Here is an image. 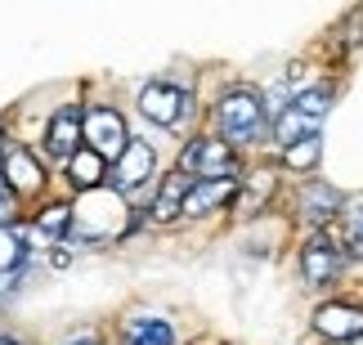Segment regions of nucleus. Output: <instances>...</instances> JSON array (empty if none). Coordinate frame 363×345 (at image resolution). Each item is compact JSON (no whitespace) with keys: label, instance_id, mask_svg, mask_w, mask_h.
Listing matches in <instances>:
<instances>
[{"label":"nucleus","instance_id":"f257e3e1","mask_svg":"<svg viewBox=\"0 0 363 345\" xmlns=\"http://www.w3.org/2000/svg\"><path fill=\"white\" fill-rule=\"evenodd\" d=\"M216 126H220V140H225V144L251 148V144L260 140V130H264V103H260V94L251 90V86L229 90L225 99L216 103Z\"/></svg>","mask_w":363,"mask_h":345},{"label":"nucleus","instance_id":"f03ea898","mask_svg":"<svg viewBox=\"0 0 363 345\" xmlns=\"http://www.w3.org/2000/svg\"><path fill=\"white\" fill-rule=\"evenodd\" d=\"M341 265H345V247L328 229H314L310 242L301 247V278L310 287H332L341 278Z\"/></svg>","mask_w":363,"mask_h":345},{"label":"nucleus","instance_id":"7ed1b4c3","mask_svg":"<svg viewBox=\"0 0 363 345\" xmlns=\"http://www.w3.org/2000/svg\"><path fill=\"white\" fill-rule=\"evenodd\" d=\"M179 171L198 179H238V157H233V144L225 140H193L179 153Z\"/></svg>","mask_w":363,"mask_h":345},{"label":"nucleus","instance_id":"20e7f679","mask_svg":"<svg viewBox=\"0 0 363 345\" xmlns=\"http://www.w3.org/2000/svg\"><path fill=\"white\" fill-rule=\"evenodd\" d=\"M341 211H345V193L337 184H328V179H305V184H301V193H296V215L310 229H328Z\"/></svg>","mask_w":363,"mask_h":345},{"label":"nucleus","instance_id":"39448f33","mask_svg":"<svg viewBox=\"0 0 363 345\" xmlns=\"http://www.w3.org/2000/svg\"><path fill=\"white\" fill-rule=\"evenodd\" d=\"M189 90L171 86V81H152V86H144V94H139V113H144L148 121H157V126H179V121L189 117Z\"/></svg>","mask_w":363,"mask_h":345},{"label":"nucleus","instance_id":"423d86ee","mask_svg":"<svg viewBox=\"0 0 363 345\" xmlns=\"http://www.w3.org/2000/svg\"><path fill=\"white\" fill-rule=\"evenodd\" d=\"M86 144L99 148L104 157H121V148L130 144V130L117 108H90L86 113Z\"/></svg>","mask_w":363,"mask_h":345},{"label":"nucleus","instance_id":"0eeeda50","mask_svg":"<svg viewBox=\"0 0 363 345\" xmlns=\"http://www.w3.org/2000/svg\"><path fill=\"white\" fill-rule=\"evenodd\" d=\"M314 332L328 341H359L363 336V305L350 300H328L314 310Z\"/></svg>","mask_w":363,"mask_h":345},{"label":"nucleus","instance_id":"6e6552de","mask_svg":"<svg viewBox=\"0 0 363 345\" xmlns=\"http://www.w3.org/2000/svg\"><path fill=\"white\" fill-rule=\"evenodd\" d=\"M81 140H86V113L81 108H59V113L50 117V126H45V148H50V157H59L67 162L81 148Z\"/></svg>","mask_w":363,"mask_h":345},{"label":"nucleus","instance_id":"1a4fd4ad","mask_svg":"<svg viewBox=\"0 0 363 345\" xmlns=\"http://www.w3.org/2000/svg\"><path fill=\"white\" fill-rule=\"evenodd\" d=\"M152 166H157V153H152V144L144 140H130L121 148V157H117V166H113V188L117 193H130L139 188L144 179L152 175Z\"/></svg>","mask_w":363,"mask_h":345},{"label":"nucleus","instance_id":"9d476101","mask_svg":"<svg viewBox=\"0 0 363 345\" xmlns=\"http://www.w3.org/2000/svg\"><path fill=\"white\" fill-rule=\"evenodd\" d=\"M233 198H238V179H193V188L184 198V215L202 220V215H211L216 206H225Z\"/></svg>","mask_w":363,"mask_h":345},{"label":"nucleus","instance_id":"9b49d317","mask_svg":"<svg viewBox=\"0 0 363 345\" xmlns=\"http://www.w3.org/2000/svg\"><path fill=\"white\" fill-rule=\"evenodd\" d=\"M193 179H198V175H189V171H175V175H166V179H162L157 198H152V211H148L152 220H157V225H171L175 215H184V198H189Z\"/></svg>","mask_w":363,"mask_h":345},{"label":"nucleus","instance_id":"f8f14e48","mask_svg":"<svg viewBox=\"0 0 363 345\" xmlns=\"http://www.w3.org/2000/svg\"><path fill=\"white\" fill-rule=\"evenodd\" d=\"M5 179H9L13 198H23V193H36L40 184H45V171L36 166V157L27 153V148H9L5 153Z\"/></svg>","mask_w":363,"mask_h":345},{"label":"nucleus","instance_id":"ddd939ff","mask_svg":"<svg viewBox=\"0 0 363 345\" xmlns=\"http://www.w3.org/2000/svg\"><path fill=\"white\" fill-rule=\"evenodd\" d=\"M108 175V157L99 153V148H77L72 157H67V179H72L77 188H99Z\"/></svg>","mask_w":363,"mask_h":345},{"label":"nucleus","instance_id":"4468645a","mask_svg":"<svg viewBox=\"0 0 363 345\" xmlns=\"http://www.w3.org/2000/svg\"><path fill=\"white\" fill-rule=\"evenodd\" d=\"M318 126H323L318 117H310V113H305V108H296V103H287L283 113L274 117V140L287 148V144L305 140V135H318Z\"/></svg>","mask_w":363,"mask_h":345},{"label":"nucleus","instance_id":"2eb2a0df","mask_svg":"<svg viewBox=\"0 0 363 345\" xmlns=\"http://www.w3.org/2000/svg\"><path fill=\"white\" fill-rule=\"evenodd\" d=\"M125 345H175V327L157 314H139L125 323Z\"/></svg>","mask_w":363,"mask_h":345},{"label":"nucleus","instance_id":"dca6fc26","mask_svg":"<svg viewBox=\"0 0 363 345\" xmlns=\"http://www.w3.org/2000/svg\"><path fill=\"white\" fill-rule=\"evenodd\" d=\"M318 157H323L318 135H305V140H296V144L283 148V166H287V171H301V175H310V171L318 166Z\"/></svg>","mask_w":363,"mask_h":345},{"label":"nucleus","instance_id":"f3484780","mask_svg":"<svg viewBox=\"0 0 363 345\" xmlns=\"http://www.w3.org/2000/svg\"><path fill=\"white\" fill-rule=\"evenodd\" d=\"M341 247H345V256L363 260V202H350L341 211Z\"/></svg>","mask_w":363,"mask_h":345},{"label":"nucleus","instance_id":"a211bd4d","mask_svg":"<svg viewBox=\"0 0 363 345\" xmlns=\"http://www.w3.org/2000/svg\"><path fill=\"white\" fill-rule=\"evenodd\" d=\"M269 193H274V171H256L238 193V215H256L260 202H269Z\"/></svg>","mask_w":363,"mask_h":345},{"label":"nucleus","instance_id":"6ab92c4d","mask_svg":"<svg viewBox=\"0 0 363 345\" xmlns=\"http://www.w3.org/2000/svg\"><path fill=\"white\" fill-rule=\"evenodd\" d=\"M36 225H40V233L59 238V233H67V225H72V206H67V202H50V206H40Z\"/></svg>","mask_w":363,"mask_h":345},{"label":"nucleus","instance_id":"aec40b11","mask_svg":"<svg viewBox=\"0 0 363 345\" xmlns=\"http://www.w3.org/2000/svg\"><path fill=\"white\" fill-rule=\"evenodd\" d=\"M23 256H27V247H23V238L13 233L9 225L0 229V269H13V265H23Z\"/></svg>","mask_w":363,"mask_h":345},{"label":"nucleus","instance_id":"412c9836","mask_svg":"<svg viewBox=\"0 0 363 345\" xmlns=\"http://www.w3.org/2000/svg\"><path fill=\"white\" fill-rule=\"evenodd\" d=\"M341 40L345 45H363V5H354L350 13H345V23H341Z\"/></svg>","mask_w":363,"mask_h":345},{"label":"nucleus","instance_id":"4be33fe9","mask_svg":"<svg viewBox=\"0 0 363 345\" xmlns=\"http://www.w3.org/2000/svg\"><path fill=\"white\" fill-rule=\"evenodd\" d=\"M13 215H18V198H13V193H0V229L13 225Z\"/></svg>","mask_w":363,"mask_h":345},{"label":"nucleus","instance_id":"5701e85b","mask_svg":"<svg viewBox=\"0 0 363 345\" xmlns=\"http://www.w3.org/2000/svg\"><path fill=\"white\" fill-rule=\"evenodd\" d=\"M0 193H9V179H5V162H0Z\"/></svg>","mask_w":363,"mask_h":345},{"label":"nucleus","instance_id":"b1692460","mask_svg":"<svg viewBox=\"0 0 363 345\" xmlns=\"http://www.w3.org/2000/svg\"><path fill=\"white\" fill-rule=\"evenodd\" d=\"M0 345H18V341H13V336H9V332H0Z\"/></svg>","mask_w":363,"mask_h":345},{"label":"nucleus","instance_id":"393cba45","mask_svg":"<svg viewBox=\"0 0 363 345\" xmlns=\"http://www.w3.org/2000/svg\"><path fill=\"white\" fill-rule=\"evenodd\" d=\"M72 345H99V341H94V336H81V341H72Z\"/></svg>","mask_w":363,"mask_h":345}]
</instances>
